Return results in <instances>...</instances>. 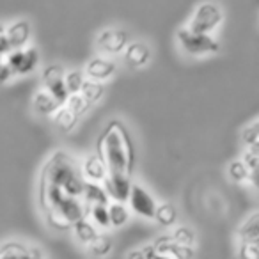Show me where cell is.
<instances>
[{
  "instance_id": "cb8c5ba5",
  "label": "cell",
  "mask_w": 259,
  "mask_h": 259,
  "mask_svg": "<svg viewBox=\"0 0 259 259\" xmlns=\"http://www.w3.org/2000/svg\"><path fill=\"white\" fill-rule=\"evenodd\" d=\"M87 217L98 227V229H108L110 226V217H108V204H94L87 206Z\"/></svg>"
},
{
  "instance_id": "7402d4cb",
  "label": "cell",
  "mask_w": 259,
  "mask_h": 259,
  "mask_svg": "<svg viewBox=\"0 0 259 259\" xmlns=\"http://www.w3.org/2000/svg\"><path fill=\"white\" fill-rule=\"evenodd\" d=\"M108 217H110L112 227H122L124 224H128L132 209L126 206V202H108Z\"/></svg>"
},
{
  "instance_id": "4dcf8cb0",
  "label": "cell",
  "mask_w": 259,
  "mask_h": 259,
  "mask_svg": "<svg viewBox=\"0 0 259 259\" xmlns=\"http://www.w3.org/2000/svg\"><path fill=\"white\" fill-rule=\"evenodd\" d=\"M238 259H259V247L238 241Z\"/></svg>"
},
{
  "instance_id": "484cf974",
  "label": "cell",
  "mask_w": 259,
  "mask_h": 259,
  "mask_svg": "<svg viewBox=\"0 0 259 259\" xmlns=\"http://www.w3.org/2000/svg\"><path fill=\"white\" fill-rule=\"evenodd\" d=\"M172 240L178 245H183V247H195L197 243V236H195V231L188 226H178L174 227V231L170 233Z\"/></svg>"
},
{
  "instance_id": "d590c367",
  "label": "cell",
  "mask_w": 259,
  "mask_h": 259,
  "mask_svg": "<svg viewBox=\"0 0 259 259\" xmlns=\"http://www.w3.org/2000/svg\"><path fill=\"white\" fill-rule=\"evenodd\" d=\"M247 151H250L252 155H255V156H259V141L255 142V144H252L250 148H247Z\"/></svg>"
},
{
  "instance_id": "d6986e66",
  "label": "cell",
  "mask_w": 259,
  "mask_h": 259,
  "mask_svg": "<svg viewBox=\"0 0 259 259\" xmlns=\"http://www.w3.org/2000/svg\"><path fill=\"white\" fill-rule=\"evenodd\" d=\"M82 201L87 206H94V204H108L110 199H108L107 192H105L101 183H89V181H85L82 192Z\"/></svg>"
},
{
  "instance_id": "2e32d148",
  "label": "cell",
  "mask_w": 259,
  "mask_h": 259,
  "mask_svg": "<svg viewBox=\"0 0 259 259\" xmlns=\"http://www.w3.org/2000/svg\"><path fill=\"white\" fill-rule=\"evenodd\" d=\"M61 107L62 105L48 91H45L43 87L39 91H36V94L32 98V110L37 115H41V117H54V114Z\"/></svg>"
},
{
  "instance_id": "8992f818",
  "label": "cell",
  "mask_w": 259,
  "mask_h": 259,
  "mask_svg": "<svg viewBox=\"0 0 259 259\" xmlns=\"http://www.w3.org/2000/svg\"><path fill=\"white\" fill-rule=\"evenodd\" d=\"M39 50L36 47H25L13 50L11 54L6 57V64L15 71L16 76H25L34 73L39 68Z\"/></svg>"
},
{
  "instance_id": "603a6c76",
  "label": "cell",
  "mask_w": 259,
  "mask_h": 259,
  "mask_svg": "<svg viewBox=\"0 0 259 259\" xmlns=\"http://www.w3.org/2000/svg\"><path fill=\"white\" fill-rule=\"evenodd\" d=\"M158 222V226L162 227H172L178 220V209L174 204L170 202H162V204L156 206V211H155V219Z\"/></svg>"
},
{
  "instance_id": "44dd1931",
  "label": "cell",
  "mask_w": 259,
  "mask_h": 259,
  "mask_svg": "<svg viewBox=\"0 0 259 259\" xmlns=\"http://www.w3.org/2000/svg\"><path fill=\"white\" fill-rule=\"evenodd\" d=\"M112 248H114V241H112V238L108 236V234H105V233H100L93 243L87 245V250H89V254L93 255V257H96V259L107 257V255L112 252Z\"/></svg>"
},
{
  "instance_id": "3957f363",
  "label": "cell",
  "mask_w": 259,
  "mask_h": 259,
  "mask_svg": "<svg viewBox=\"0 0 259 259\" xmlns=\"http://www.w3.org/2000/svg\"><path fill=\"white\" fill-rule=\"evenodd\" d=\"M222 8L217 2H213V0H206V2H202V4H199L195 8L187 29H190L192 32L197 34H209V36H213V32L222 25Z\"/></svg>"
},
{
  "instance_id": "4fadbf2b",
  "label": "cell",
  "mask_w": 259,
  "mask_h": 259,
  "mask_svg": "<svg viewBox=\"0 0 259 259\" xmlns=\"http://www.w3.org/2000/svg\"><path fill=\"white\" fill-rule=\"evenodd\" d=\"M153 247H155L156 254L169 255L170 259H194L195 255V247H183V245H178L172 240L170 234H162L153 241Z\"/></svg>"
},
{
  "instance_id": "30bf717a",
  "label": "cell",
  "mask_w": 259,
  "mask_h": 259,
  "mask_svg": "<svg viewBox=\"0 0 259 259\" xmlns=\"http://www.w3.org/2000/svg\"><path fill=\"white\" fill-rule=\"evenodd\" d=\"M115 73H117V64L110 57H105V55L93 57L85 64V68H83V75H85L87 80L100 83L112 80L115 76Z\"/></svg>"
},
{
  "instance_id": "d6a6232c",
  "label": "cell",
  "mask_w": 259,
  "mask_h": 259,
  "mask_svg": "<svg viewBox=\"0 0 259 259\" xmlns=\"http://www.w3.org/2000/svg\"><path fill=\"white\" fill-rule=\"evenodd\" d=\"M11 52H13V47H11V43H9L8 36L0 37V55H2V57H8Z\"/></svg>"
},
{
  "instance_id": "f546056e",
  "label": "cell",
  "mask_w": 259,
  "mask_h": 259,
  "mask_svg": "<svg viewBox=\"0 0 259 259\" xmlns=\"http://www.w3.org/2000/svg\"><path fill=\"white\" fill-rule=\"evenodd\" d=\"M259 141V119L247 126V128L241 132V142H243L247 148H250L252 144Z\"/></svg>"
},
{
  "instance_id": "7c38bea8",
  "label": "cell",
  "mask_w": 259,
  "mask_h": 259,
  "mask_svg": "<svg viewBox=\"0 0 259 259\" xmlns=\"http://www.w3.org/2000/svg\"><path fill=\"white\" fill-rule=\"evenodd\" d=\"M0 259H47L45 252L36 245H25L22 241L0 243Z\"/></svg>"
},
{
  "instance_id": "ba28073f",
  "label": "cell",
  "mask_w": 259,
  "mask_h": 259,
  "mask_svg": "<svg viewBox=\"0 0 259 259\" xmlns=\"http://www.w3.org/2000/svg\"><path fill=\"white\" fill-rule=\"evenodd\" d=\"M128 208L139 215L141 219H148L153 220L155 219V211H156V206L158 202L155 201V197L151 195V192L146 190L142 185L134 183L132 185V192H130V197H128Z\"/></svg>"
},
{
  "instance_id": "4316f807",
  "label": "cell",
  "mask_w": 259,
  "mask_h": 259,
  "mask_svg": "<svg viewBox=\"0 0 259 259\" xmlns=\"http://www.w3.org/2000/svg\"><path fill=\"white\" fill-rule=\"evenodd\" d=\"M227 176L234 183H245V181H248V176H250V169L245 165L243 160H234V162H231L227 165Z\"/></svg>"
},
{
  "instance_id": "e575fe53",
  "label": "cell",
  "mask_w": 259,
  "mask_h": 259,
  "mask_svg": "<svg viewBox=\"0 0 259 259\" xmlns=\"http://www.w3.org/2000/svg\"><path fill=\"white\" fill-rule=\"evenodd\" d=\"M126 259H148V257H146L144 250H142V247H141V248H134V250H130L128 255H126Z\"/></svg>"
},
{
  "instance_id": "d4e9b609",
  "label": "cell",
  "mask_w": 259,
  "mask_h": 259,
  "mask_svg": "<svg viewBox=\"0 0 259 259\" xmlns=\"http://www.w3.org/2000/svg\"><path fill=\"white\" fill-rule=\"evenodd\" d=\"M80 94H82V96L85 98L87 101H89L91 107H93V105L100 103V101L103 100V96H105V83L93 82V80H87L85 78L82 89H80Z\"/></svg>"
},
{
  "instance_id": "6da1fadb",
  "label": "cell",
  "mask_w": 259,
  "mask_h": 259,
  "mask_svg": "<svg viewBox=\"0 0 259 259\" xmlns=\"http://www.w3.org/2000/svg\"><path fill=\"white\" fill-rule=\"evenodd\" d=\"M98 156L105 162L108 172L132 176L135 165V148L132 134L121 119H110L98 137Z\"/></svg>"
},
{
  "instance_id": "7a4b0ae2",
  "label": "cell",
  "mask_w": 259,
  "mask_h": 259,
  "mask_svg": "<svg viewBox=\"0 0 259 259\" xmlns=\"http://www.w3.org/2000/svg\"><path fill=\"white\" fill-rule=\"evenodd\" d=\"M39 181L55 185V187L62 188L68 195L76 199H82L83 185H85L76 160L62 149L52 153L50 158L45 162Z\"/></svg>"
},
{
  "instance_id": "74e56055",
  "label": "cell",
  "mask_w": 259,
  "mask_h": 259,
  "mask_svg": "<svg viewBox=\"0 0 259 259\" xmlns=\"http://www.w3.org/2000/svg\"><path fill=\"white\" fill-rule=\"evenodd\" d=\"M4 64H6V57H2V55H0V68H2Z\"/></svg>"
},
{
  "instance_id": "f1b7e54d",
  "label": "cell",
  "mask_w": 259,
  "mask_h": 259,
  "mask_svg": "<svg viewBox=\"0 0 259 259\" xmlns=\"http://www.w3.org/2000/svg\"><path fill=\"white\" fill-rule=\"evenodd\" d=\"M64 105L76 115V117H82V115H85L87 110L91 108L89 101H87L80 93L78 94H69V98L66 100Z\"/></svg>"
},
{
  "instance_id": "52a82bcc",
  "label": "cell",
  "mask_w": 259,
  "mask_h": 259,
  "mask_svg": "<svg viewBox=\"0 0 259 259\" xmlns=\"http://www.w3.org/2000/svg\"><path fill=\"white\" fill-rule=\"evenodd\" d=\"M64 73L66 71L61 64H48V66H45L43 71H41L43 89L48 91L61 105H64L66 100L69 98V93L64 83Z\"/></svg>"
},
{
  "instance_id": "836d02e7",
  "label": "cell",
  "mask_w": 259,
  "mask_h": 259,
  "mask_svg": "<svg viewBox=\"0 0 259 259\" xmlns=\"http://www.w3.org/2000/svg\"><path fill=\"white\" fill-rule=\"evenodd\" d=\"M248 183H250L252 187H254L255 190L259 192V165L254 167V169L250 170V176H248Z\"/></svg>"
},
{
  "instance_id": "ac0fdd59",
  "label": "cell",
  "mask_w": 259,
  "mask_h": 259,
  "mask_svg": "<svg viewBox=\"0 0 259 259\" xmlns=\"http://www.w3.org/2000/svg\"><path fill=\"white\" fill-rule=\"evenodd\" d=\"M238 241L243 243H252L259 247V211L250 215L238 231Z\"/></svg>"
},
{
  "instance_id": "83f0119b",
  "label": "cell",
  "mask_w": 259,
  "mask_h": 259,
  "mask_svg": "<svg viewBox=\"0 0 259 259\" xmlns=\"http://www.w3.org/2000/svg\"><path fill=\"white\" fill-rule=\"evenodd\" d=\"M83 82H85V75L80 69H69V71L64 73V83L69 94H78Z\"/></svg>"
},
{
  "instance_id": "5bb4252c",
  "label": "cell",
  "mask_w": 259,
  "mask_h": 259,
  "mask_svg": "<svg viewBox=\"0 0 259 259\" xmlns=\"http://www.w3.org/2000/svg\"><path fill=\"white\" fill-rule=\"evenodd\" d=\"M80 174H82L83 181H89V183H103V180L108 174V169H107V165H105V162L98 155H89L80 163Z\"/></svg>"
},
{
  "instance_id": "e0dca14e",
  "label": "cell",
  "mask_w": 259,
  "mask_h": 259,
  "mask_svg": "<svg viewBox=\"0 0 259 259\" xmlns=\"http://www.w3.org/2000/svg\"><path fill=\"white\" fill-rule=\"evenodd\" d=\"M71 231H73V234H75L76 241L82 243L83 247H87V245L93 243V241L96 240L98 234H100V229H98V227L94 226L87 217L85 219H80L78 222L73 224Z\"/></svg>"
},
{
  "instance_id": "ffe728a7",
  "label": "cell",
  "mask_w": 259,
  "mask_h": 259,
  "mask_svg": "<svg viewBox=\"0 0 259 259\" xmlns=\"http://www.w3.org/2000/svg\"><path fill=\"white\" fill-rule=\"evenodd\" d=\"M52 121H54L55 128H57L61 134H69V132H73V130H75V126L78 124L80 117H76V115L73 114V112L69 110L66 105H62V107L54 114Z\"/></svg>"
},
{
  "instance_id": "5b68a950",
  "label": "cell",
  "mask_w": 259,
  "mask_h": 259,
  "mask_svg": "<svg viewBox=\"0 0 259 259\" xmlns=\"http://www.w3.org/2000/svg\"><path fill=\"white\" fill-rule=\"evenodd\" d=\"M132 34L122 27H107L96 36V50L100 54L107 55H119L126 50L130 43H132Z\"/></svg>"
},
{
  "instance_id": "1f68e13d",
  "label": "cell",
  "mask_w": 259,
  "mask_h": 259,
  "mask_svg": "<svg viewBox=\"0 0 259 259\" xmlns=\"http://www.w3.org/2000/svg\"><path fill=\"white\" fill-rule=\"evenodd\" d=\"M15 76H16L15 71H13L8 64H4L2 68H0V85H6V83H9L13 78H15Z\"/></svg>"
},
{
  "instance_id": "277c9868",
  "label": "cell",
  "mask_w": 259,
  "mask_h": 259,
  "mask_svg": "<svg viewBox=\"0 0 259 259\" xmlns=\"http://www.w3.org/2000/svg\"><path fill=\"white\" fill-rule=\"evenodd\" d=\"M176 39L181 50L187 55H192V57L213 55V54H217V52H220V43L213 36H209V34L192 32L187 27L178 30Z\"/></svg>"
},
{
  "instance_id": "9a60e30c",
  "label": "cell",
  "mask_w": 259,
  "mask_h": 259,
  "mask_svg": "<svg viewBox=\"0 0 259 259\" xmlns=\"http://www.w3.org/2000/svg\"><path fill=\"white\" fill-rule=\"evenodd\" d=\"M8 36L9 43H11L13 50L29 47L30 39H32V25L29 20H16L11 25H8Z\"/></svg>"
},
{
  "instance_id": "8fae6325",
  "label": "cell",
  "mask_w": 259,
  "mask_h": 259,
  "mask_svg": "<svg viewBox=\"0 0 259 259\" xmlns=\"http://www.w3.org/2000/svg\"><path fill=\"white\" fill-rule=\"evenodd\" d=\"M151 55H153V52L148 43L135 39L126 47L124 52H122V61H124V64L128 66V68L142 69L149 64Z\"/></svg>"
},
{
  "instance_id": "8d00e7d4",
  "label": "cell",
  "mask_w": 259,
  "mask_h": 259,
  "mask_svg": "<svg viewBox=\"0 0 259 259\" xmlns=\"http://www.w3.org/2000/svg\"><path fill=\"white\" fill-rule=\"evenodd\" d=\"M6 32H8V25H4V23L0 22V37H4Z\"/></svg>"
},
{
  "instance_id": "9c48e42d",
  "label": "cell",
  "mask_w": 259,
  "mask_h": 259,
  "mask_svg": "<svg viewBox=\"0 0 259 259\" xmlns=\"http://www.w3.org/2000/svg\"><path fill=\"white\" fill-rule=\"evenodd\" d=\"M101 185H103L110 202H128L132 185L134 183H132V178H130L128 174L108 172Z\"/></svg>"
}]
</instances>
